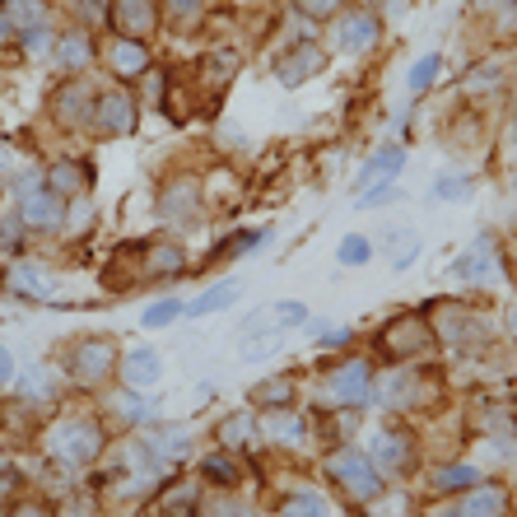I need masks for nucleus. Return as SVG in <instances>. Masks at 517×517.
I'll list each match as a JSON object with an SVG mask.
<instances>
[{"label":"nucleus","instance_id":"obj_39","mask_svg":"<svg viewBox=\"0 0 517 517\" xmlns=\"http://www.w3.org/2000/svg\"><path fill=\"white\" fill-rule=\"evenodd\" d=\"M10 378H14V359H10V350L0 345V387H5Z\"/></svg>","mask_w":517,"mask_h":517},{"label":"nucleus","instance_id":"obj_20","mask_svg":"<svg viewBox=\"0 0 517 517\" xmlns=\"http://www.w3.org/2000/svg\"><path fill=\"white\" fill-rule=\"evenodd\" d=\"M233 299H238V285H233V280H224V285L205 289L196 303H187V317H210V313H219V308H229Z\"/></svg>","mask_w":517,"mask_h":517},{"label":"nucleus","instance_id":"obj_4","mask_svg":"<svg viewBox=\"0 0 517 517\" xmlns=\"http://www.w3.org/2000/svg\"><path fill=\"white\" fill-rule=\"evenodd\" d=\"M112 359H117V345L108 336H89L70 350V373L80 382H103L112 373Z\"/></svg>","mask_w":517,"mask_h":517},{"label":"nucleus","instance_id":"obj_30","mask_svg":"<svg viewBox=\"0 0 517 517\" xmlns=\"http://www.w3.org/2000/svg\"><path fill=\"white\" fill-rule=\"evenodd\" d=\"M177 313H182V303H173V299H168V303H154L150 313H145V327H168Z\"/></svg>","mask_w":517,"mask_h":517},{"label":"nucleus","instance_id":"obj_46","mask_svg":"<svg viewBox=\"0 0 517 517\" xmlns=\"http://www.w3.org/2000/svg\"><path fill=\"white\" fill-rule=\"evenodd\" d=\"M438 517H457V513H438Z\"/></svg>","mask_w":517,"mask_h":517},{"label":"nucleus","instance_id":"obj_37","mask_svg":"<svg viewBox=\"0 0 517 517\" xmlns=\"http://www.w3.org/2000/svg\"><path fill=\"white\" fill-rule=\"evenodd\" d=\"M303 14H313V19H327V14H336V5L341 0H299Z\"/></svg>","mask_w":517,"mask_h":517},{"label":"nucleus","instance_id":"obj_14","mask_svg":"<svg viewBox=\"0 0 517 517\" xmlns=\"http://www.w3.org/2000/svg\"><path fill=\"white\" fill-rule=\"evenodd\" d=\"M159 210H164L168 219H196V210H201V187H196V182H173V187L159 196Z\"/></svg>","mask_w":517,"mask_h":517},{"label":"nucleus","instance_id":"obj_32","mask_svg":"<svg viewBox=\"0 0 517 517\" xmlns=\"http://www.w3.org/2000/svg\"><path fill=\"white\" fill-rule=\"evenodd\" d=\"M341 261H345V266H364V261H368V243H364V238H345V243H341Z\"/></svg>","mask_w":517,"mask_h":517},{"label":"nucleus","instance_id":"obj_40","mask_svg":"<svg viewBox=\"0 0 517 517\" xmlns=\"http://www.w3.org/2000/svg\"><path fill=\"white\" fill-rule=\"evenodd\" d=\"M117 406H122V415H126V420H140V401H136V396H122Z\"/></svg>","mask_w":517,"mask_h":517},{"label":"nucleus","instance_id":"obj_11","mask_svg":"<svg viewBox=\"0 0 517 517\" xmlns=\"http://www.w3.org/2000/svg\"><path fill=\"white\" fill-rule=\"evenodd\" d=\"M112 75H122V80H136V75H145L150 70V47L145 42H131V38H117L112 42Z\"/></svg>","mask_w":517,"mask_h":517},{"label":"nucleus","instance_id":"obj_29","mask_svg":"<svg viewBox=\"0 0 517 517\" xmlns=\"http://www.w3.org/2000/svg\"><path fill=\"white\" fill-rule=\"evenodd\" d=\"M303 317H308V313H303V303H275L271 313H266V322H280V327H299Z\"/></svg>","mask_w":517,"mask_h":517},{"label":"nucleus","instance_id":"obj_31","mask_svg":"<svg viewBox=\"0 0 517 517\" xmlns=\"http://www.w3.org/2000/svg\"><path fill=\"white\" fill-rule=\"evenodd\" d=\"M205 476H210V480H224V485H233V480H238V466H233L229 457H210V462H205Z\"/></svg>","mask_w":517,"mask_h":517},{"label":"nucleus","instance_id":"obj_47","mask_svg":"<svg viewBox=\"0 0 517 517\" xmlns=\"http://www.w3.org/2000/svg\"><path fill=\"white\" fill-rule=\"evenodd\" d=\"M513 327H517V313H513Z\"/></svg>","mask_w":517,"mask_h":517},{"label":"nucleus","instance_id":"obj_42","mask_svg":"<svg viewBox=\"0 0 517 517\" xmlns=\"http://www.w3.org/2000/svg\"><path fill=\"white\" fill-rule=\"evenodd\" d=\"M14 517H52V513H47V508H42V504H24V508H19V513H14Z\"/></svg>","mask_w":517,"mask_h":517},{"label":"nucleus","instance_id":"obj_36","mask_svg":"<svg viewBox=\"0 0 517 517\" xmlns=\"http://www.w3.org/2000/svg\"><path fill=\"white\" fill-rule=\"evenodd\" d=\"M24 47H28V52H47V47H52V33H47V28H28Z\"/></svg>","mask_w":517,"mask_h":517},{"label":"nucleus","instance_id":"obj_17","mask_svg":"<svg viewBox=\"0 0 517 517\" xmlns=\"http://www.w3.org/2000/svg\"><path fill=\"white\" fill-rule=\"evenodd\" d=\"M294 396H299L294 378H271V382H257V387H252V401H257L261 410H289Z\"/></svg>","mask_w":517,"mask_h":517},{"label":"nucleus","instance_id":"obj_19","mask_svg":"<svg viewBox=\"0 0 517 517\" xmlns=\"http://www.w3.org/2000/svg\"><path fill=\"white\" fill-rule=\"evenodd\" d=\"M182 261H187V257H182V247H177V243H150V247H145V271L159 275V280L182 271Z\"/></svg>","mask_w":517,"mask_h":517},{"label":"nucleus","instance_id":"obj_43","mask_svg":"<svg viewBox=\"0 0 517 517\" xmlns=\"http://www.w3.org/2000/svg\"><path fill=\"white\" fill-rule=\"evenodd\" d=\"M14 38V24H10V14L0 10V42H10Z\"/></svg>","mask_w":517,"mask_h":517},{"label":"nucleus","instance_id":"obj_1","mask_svg":"<svg viewBox=\"0 0 517 517\" xmlns=\"http://www.w3.org/2000/svg\"><path fill=\"white\" fill-rule=\"evenodd\" d=\"M47 443H52V452L66 466H89L98 457V448H103V434H98V424H89V420H61Z\"/></svg>","mask_w":517,"mask_h":517},{"label":"nucleus","instance_id":"obj_34","mask_svg":"<svg viewBox=\"0 0 517 517\" xmlns=\"http://www.w3.org/2000/svg\"><path fill=\"white\" fill-rule=\"evenodd\" d=\"M61 517H98V504L89 499V494H80V499H70L66 513H61Z\"/></svg>","mask_w":517,"mask_h":517},{"label":"nucleus","instance_id":"obj_28","mask_svg":"<svg viewBox=\"0 0 517 517\" xmlns=\"http://www.w3.org/2000/svg\"><path fill=\"white\" fill-rule=\"evenodd\" d=\"M285 517H327V504H322L317 494H299V499L285 508Z\"/></svg>","mask_w":517,"mask_h":517},{"label":"nucleus","instance_id":"obj_5","mask_svg":"<svg viewBox=\"0 0 517 517\" xmlns=\"http://www.w3.org/2000/svg\"><path fill=\"white\" fill-rule=\"evenodd\" d=\"M19 219H24L28 229H56L61 224V196L47 187H33V177H28L24 187H19Z\"/></svg>","mask_w":517,"mask_h":517},{"label":"nucleus","instance_id":"obj_25","mask_svg":"<svg viewBox=\"0 0 517 517\" xmlns=\"http://www.w3.org/2000/svg\"><path fill=\"white\" fill-rule=\"evenodd\" d=\"M5 14H10V24H24V33L42 24V5H38V0H5Z\"/></svg>","mask_w":517,"mask_h":517},{"label":"nucleus","instance_id":"obj_13","mask_svg":"<svg viewBox=\"0 0 517 517\" xmlns=\"http://www.w3.org/2000/svg\"><path fill=\"white\" fill-rule=\"evenodd\" d=\"M508 513V494L499 485H471L466 504L457 508V517H504Z\"/></svg>","mask_w":517,"mask_h":517},{"label":"nucleus","instance_id":"obj_41","mask_svg":"<svg viewBox=\"0 0 517 517\" xmlns=\"http://www.w3.org/2000/svg\"><path fill=\"white\" fill-rule=\"evenodd\" d=\"M24 392L28 396H47V378H24Z\"/></svg>","mask_w":517,"mask_h":517},{"label":"nucleus","instance_id":"obj_6","mask_svg":"<svg viewBox=\"0 0 517 517\" xmlns=\"http://www.w3.org/2000/svg\"><path fill=\"white\" fill-rule=\"evenodd\" d=\"M159 24V10H154V0H117L112 5V28L131 42H145Z\"/></svg>","mask_w":517,"mask_h":517},{"label":"nucleus","instance_id":"obj_15","mask_svg":"<svg viewBox=\"0 0 517 517\" xmlns=\"http://www.w3.org/2000/svg\"><path fill=\"white\" fill-rule=\"evenodd\" d=\"M401 164H406V154L396 150V145H387L382 154H373V159H368V168L359 173V187H364V191L368 187H387V182L401 173Z\"/></svg>","mask_w":517,"mask_h":517},{"label":"nucleus","instance_id":"obj_10","mask_svg":"<svg viewBox=\"0 0 517 517\" xmlns=\"http://www.w3.org/2000/svg\"><path fill=\"white\" fill-rule=\"evenodd\" d=\"M373 462H382L387 471H406V466L415 462L406 429H378V434H373Z\"/></svg>","mask_w":517,"mask_h":517},{"label":"nucleus","instance_id":"obj_44","mask_svg":"<svg viewBox=\"0 0 517 517\" xmlns=\"http://www.w3.org/2000/svg\"><path fill=\"white\" fill-rule=\"evenodd\" d=\"M173 10L177 14H196V10H201V0H173Z\"/></svg>","mask_w":517,"mask_h":517},{"label":"nucleus","instance_id":"obj_26","mask_svg":"<svg viewBox=\"0 0 517 517\" xmlns=\"http://www.w3.org/2000/svg\"><path fill=\"white\" fill-rule=\"evenodd\" d=\"M471 485H480V476L471 466H443L438 471V490H471Z\"/></svg>","mask_w":517,"mask_h":517},{"label":"nucleus","instance_id":"obj_22","mask_svg":"<svg viewBox=\"0 0 517 517\" xmlns=\"http://www.w3.org/2000/svg\"><path fill=\"white\" fill-rule=\"evenodd\" d=\"M47 191H56V196H75V191H84V168H75L70 159L52 164V173H47Z\"/></svg>","mask_w":517,"mask_h":517},{"label":"nucleus","instance_id":"obj_24","mask_svg":"<svg viewBox=\"0 0 517 517\" xmlns=\"http://www.w3.org/2000/svg\"><path fill=\"white\" fill-rule=\"evenodd\" d=\"M252 434H257V415H252V410H243V415H233V420L219 429V443H224V448H243Z\"/></svg>","mask_w":517,"mask_h":517},{"label":"nucleus","instance_id":"obj_35","mask_svg":"<svg viewBox=\"0 0 517 517\" xmlns=\"http://www.w3.org/2000/svg\"><path fill=\"white\" fill-rule=\"evenodd\" d=\"M382 201H396V187H392V182H387V187L359 191V205H382Z\"/></svg>","mask_w":517,"mask_h":517},{"label":"nucleus","instance_id":"obj_33","mask_svg":"<svg viewBox=\"0 0 517 517\" xmlns=\"http://www.w3.org/2000/svg\"><path fill=\"white\" fill-rule=\"evenodd\" d=\"M438 196H443V201H466V196H471V187H466V177H438Z\"/></svg>","mask_w":517,"mask_h":517},{"label":"nucleus","instance_id":"obj_16","mask_svg":"<svg viewBox=\"0 0 517 517\" xmlns=\"http://www.w3.org/2000/svg\"><path fill=\"white\" fill-rule=\"evenodd\" d=\"M159 354L154 350H131L126 354V364H122V378H126V387H154L159 382Z\"/></svg>","mask_w":517,"mask_h":517},{"label":"nucleus","instance_id":"obj_7","mask_svg":"<svg viewBox=\"0 0 517 517\" xmlns=\"http://www.w3.org/2000/svg\"><path fill=\"white\" fill-rule=\"evenodd\" d=\"M94 126L98 136H126L136 126V103L126 94H103L94 103Z\"/></svg>","mask_w":517,"mask_h":517},{"label":"nucleus","instance_id":"obj_23","mask_svg":"<svg viewBox=\"0 0 517 517\" xmlns=\"http://www.w3.org/2000/svg\"><path fill=\"white\" fill-rule=\"evenodd\" d=\"M89 56H94V42L84 38V33H70V38H61V47H56V61L66 70L89 66Z\"/></svg>","mask_w":517,"mask_h":517},{"label":"nucleus","instance_id":"obj_18","mask_svg":"<svg viewBox=\"0 0 517 517\" xmlns=\"http://www.w3.org/2000/svg\"><path fill=\"white\" fill-rule=\"evenodd\" d=\"M452 271L462 275V280H494V275H499V266H494V247L476 243L462 261H457V266H452Z\"/></svg>","mask_w":517,"mask_h":517},{"label":"nucleus","instance_id":"obj_3","mask_svg":"<svg viewBox=\"0 0 517 517\" xmlns=\"http://www.w3.org/2000/svg\"><path fill=\"white\" fill-rule=\"evenodd\" d=\"M429 322L424 317H396L392 327L382 331V354L387 359H415V354L429 350Z\"/></svg>","mask_w":517,"mask_h":517},{"label":"nucleus","instance_id":"obj_9","mask_svg":"<svg viewBox=\"0 0 517 517\" xmlns=\"http://www.w3.org/2000/svg\"><path fill=\"white\" fill-rule=\"evenodd\" d=\"M327 392L336 406H359L368 396V364L364 359H350L345 368H336V378L327 382Z\"/></svg>","mask_w":517,"mask_h":517},{"label":"nucleus","instance_id":"obj_21","mask_svg":"<svg viewBox=\"0 0 517 517\" xmlns=\"http://www.w3.org/2000/svg\"><path fill=\"white\" fill-rule=\"evenodd\" d=\"M56 108H61V117H66V122H84V117H89V108H94V98H89V89H84V84H66V89L56 94Z\"/></svg>","mask_w":517,"mask_h":517},{"label":"nucleus","instance_id":"obj_45","mask_svg":"<svg viewBox=\"0 0 517 517\" xmlns=\"http://www.w3.org/2000/svg\"><path fill=\"white\" fill-rule=\"evenodd\" d=\"M5 168H10V150H5V145H0V173H5Z\"/></svg>","mask_w":517,"mask_h":517},{"label":"nucleus","instance_id":"obj_12","mask_svg":"<svg viewBox=\"0 0 517 517\" xmlns=\"http://www.w3.org/2000/svg\"><path fill=\"white\" fill-rule=\"evenodd\" d=\"M313 70H322V52H317L313 42H303V47H294V52H289L285 61L275 66V75H280V84H289V89H294V84H303L308 75H313Z\"/></svg>","mask_w":517,"mask_h":517},{"label":"nucleus","instance_id":"obj_2","mask_svg":"<svg viewBox=\"0 0 517 517\" xmlns=\"http://www.w3.org/2000/svg\"><path fill=\"white\" fill-rule=\"evenodd\" d=\"M327 471L341 480L354 499H368V504H373V499L382 494L378 471H373V462H368V457H359V452H341V457H331Z\"/></svg>","mask_w":517,"mask_h":517},{"label":"nucleus","instance_id":"obj_8","mask_svg":"<svg viewBox=\"0 0 517 517\" xmlns=\"http://www.w3.org/2000/svg\"><path fill=\"white\" fill-rule=\"evenodd\" d=\"M336 42H341V52H368L373 42H378V19L373 10H354V14H341V24H336Z\"/></svg>","mask_w":517,"mask_h":517},{"label":"nucleus","instance_id":"obj_27","mask_svg":"<svg viewBox=\"0 0 517 517\" xmlns=\"http://www.w3.org/2000/svg\"><path fill=\"white\" fill-rule=\"evenodd\" d=\"M434 75H438V56H424L420 66L410 70V94H424V89H429V84H434Z\"/></svg>","mask_w":517,"mask_h":517},{"label":"nucleus","instance_id":"obj_38","mask_svg":"<svg viewBox=\"0 0 517 517\" xmlns=\"http://www.w3.org/2000/svg\"><path fill=\"white\" fill-rule=\"evenodd\" d=\"M19 219H5V229H0V247H19V229H14Z\"/></svg>","mask_w":517,"mask_h":517}]
</instances>
